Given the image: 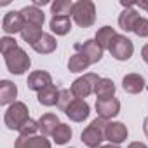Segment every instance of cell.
Instances as JSON below:
<instances>
[{"instance_id":"obj_1","label":"cell","mask_w":148,"mask_h":148,"mask_svg":"<svg viewBox=\"0 0 148 148\" xmlns=\"http://www.w3.org/2000/svg\"><path fill=\"white\" fill-rule=\"evenodd\" d=\"M108 120L106 119H103V117H98V119H94L92 122H91V125L82 132V143L86 145V146H89V148H98V146H101V143L106 139V136H105V131H106V127H108Z\"/></svg>"},{"instance_id":"obj_2","label":"cell","mask_w":148,"mask_h":148,"mask_svg":"<svg viewBox=\"0 0 148 148\" xmlns=\"http://www.w3.org/2000/svg\"><path fill=\"white\" fill-rule=\"evenodd\" d=\"M71 16H73V21H75L79 26L89 28L96 21V5L91 2V0H80V2H75L73 11H71Z\"/></svg>"},{"instance_id":"obj_3","label":"cell","mask_w":148,"mask_h":148,"mask_svg":"<svg viewBox=\"0 0 148 148\" xmlns=\"http://www.w3.org/2000/svg\"><path fill=\"white\" fill-rule=\"evenodd\" d=\"M28 120H30V117H28V106L25 103H21V101L12 103L9 106V110L5 112V117H4L5 125L11 131H19Z\"/></svg>"},{"instance_id":"obj_4","label":"cell","mask_w":148,"mask_h":148,"mask_svg":"<svg viewBox=\"0 0 148 148\" xmlns=\"http://www.w3.org/2000/svg\"><path fill=\"white\" fill-rule=\"evenodd\" d=\"M4 58H5L7 70L11 73H14V75H23L26 70H30L32 59L21 47H16V49L9 51L7 54H4Z\"/></svg>"},{"instance_id":"obj_5","label":"cell","mask_w":148,"mask_h":148,"mask_svg":"<svg viewBox=\"0 0 148 148\" xmlns=\"http://www.w3.org/2000/svg\"><path fill=\"white\" fill-rule=\"evenodd\" d=\"M98 82H99V77L96 75V73H86L84 77L77 79L71 84V92H73V96H75L77 99H84V98H87L89 94L94 92Z\"/></svg>"},{"instance_id":"obj_6","label":"cell","mask_w":148,"mask_h":148,"mask_svg":"<svg viewBox=\"0 0 148 148\" xmlns=\"http://www.w3.org/2000/svg\"><path fill=\"white\" fill-rule=\"evenodd\" d=\"M110 54L115 58V59H119V61H127L131 56H132V52H134V45H132V42L125 37V35H117L115 38H113V42H112V45H110Z\"/></svg>"},{"instance_id":"obj_7","label":"cell","mask_w":148,"mask_h":148,"mask_svg":"<svg viewBox=\"0 0 148 148\" xmlns=\"http://www.w3.org/2000/svg\"><path fill=\"white\" fill-rule=\"evenodd\" d=\"M25 18H23V14H21V11L18 12V11H11V12H7L5 16H4V21H2V30L5 32V33H21L23 32V28H25Z\"/></svg>"},{"instance_id":"obj_8","label":"cell","mask_w":148,"mask_h":148,"mask_svg":"<svg viewBox=\"0 0 148 148\" xmlns=\"http://www.w3.org/2000/svg\"><path fill=\"white\" fill-rule=\"evenodd\" d=\"M96 112L103 119H113L120 112V101L117 98H108V99H98L96 101Z\"/></svg>"},{"instance_id":"obj_9","label":"cell","mask_w":148,"mask_h":148,"mask_svg":"<svg viewBox=\"0 0 148 148\" xmlns=\"http://www.w3.org/2000/svg\"><path fill=\"white\" fill-rule=\"evenodd\" d=\"M64 113H66V117L70 119V120H73V122H82V120H86L87 117H89V113H91V108H89V105L84 101V99H75L66 110H64Z\"/></svg>"},{"instance_id":"obj_10","label":"cell","mask_w":148,"mask_h":148,"mask_svg":"<svg viewBox=\"0 0 148 148\" xmlns=\"http://www.w3.org/2000/svg\"><path fill=\"white\" fill-rule=\"evenodd\" d=\"M77 51L82 52V54L89 59L91 64H94V63L101 61V58H103V51H105V49H103L96 40H86L84 44L77 45Z\"/></svg>"},{"instance_id":"obj_11","label":"cell","mask_w":148,"mask_h":148,"mask_svg":"<svg viewBox=\"0 0 148 148\" xmlns=\"http://www.w3.org/2000/svg\"><path fill=\"white\" fill-rule=\"evenodd\" d=\"M52 84V79H51V75L47 71H33V73H30V77H28V82H26V86H28V89H32V91H37V92H40V91H44L45 87H49Z\"/></svg>"},{"instance_id":"obj_12","label":"cell","mask_w":148,"mask_h":148,"mask_svg":"<svg viewBox=\"0 0 148 148\" xmlns=\"http://www.w3.org/2000/svg\"><path fill=\"white\" fill-rule=\"evenodd\" d=\"M105 136L110 143L113 145H120L122 141L127 139V127L122 124V122H110L106 131H105Z\"/></svg>"},{"instance_id":"obj_13","label":"cell","mask_w":148,"mask_h":148,"mask_svg":"<svg viewBox=\"0 0 148 148\" xmlns=\"http://www.w3.org/2000/svg\"><path fill=\"white\" fill-rule=\"evenodd\" d=\"M14 148H51V141L45 136H19Z\"/></svg>"},{"instance_id":"obj_14","label":"cell","mask_w":148,"mask_h":148,"mask_svg":"<svg viewBox=\"0 0 148 148\" xmlns=\"http://www.w3.org/2000/svg\"><path fill=\"white\" fill-rule=\"evenodd\" d=\"M122 87L129 94H138V92H141L145 89V79L139 75V73H127V75L122 79Z\"/></svg>"},{"instance_id":"obj_15","label":"cell","mask_w":148,"mask_h":148,"mask_svg":"<svg viewBox=\"0 0 148 148\" xmlns=\"http://www.w3.org/2000/svg\"><path fill=\"white\" fill-rule=\"evenodd\" d=\"M37 122H38V131L42 132V136H49V134L52 136L54 131L58 129V125L61 124L59 119H58V115H54V113H45Z\"/></svg>"},{"instance_id":"obj_16","label":"cell","mask_w":148,"mask_h":148,"mask_svg":"<svg viewBox=\"0 0 148 148\" xmlns=\"http://www.w3.org/2000/svg\"><path fill=\"white\" fill-rule=\"evenodd\" d=\"M21 14H23L26 25H33V26L42 28V25H44V21H45V14H44L38 7H35V5L25 7V9L21 11Z\"/></svg>"},{"instance_id":"obj_17","label":"cell","mask_w":148,"mask_h":148,"mask_svg":"<svg viewBox=\"0 0 148 148\" xmlns=\"http://www.w3.org/2000/svg\"><path fill=\"white\" fill-rule=\"evenodd\" d=\"M18 96V87L16 84H12L11 80H2L0 82V105H9V103H16Z\"/></svg>"},{"instance_id":"obj_18","label":"cell","mask_w":148,"mask_h":148,"mask_svg":"<svg viewBox=\"0 0 148 148\" xmlns=\"http://www.w3.org/2000/svg\"><path fill=\"white\" fill-rule=\"evenodd\" d=\"M141 16L138 14L136 9H124L119 16V26L124 30V32H132L134 30V25L138 23Z\"/></svg>"},{"instance_id":"obj_19","label":"cell","mask_w":148,"mask_h":148,"mask_svg":"<svg viewBox=\"0 0 148 148\" xmlns=\"http://www.w3.org/2000/svg\"><path fill=\"white\" fill-rule=\"evenodd\" d=\"M32 47H33V51H35V52H38V54H51V52H54V51H56L58 42H56V38H54L52 35L44 33V35L40 37V40H38L37 44H33Z\"/></svg>"},{"instance_id":"obj_20","label":"cell","mask_w":148,"mask_h":148,"mask_svg":"<svg viewBox=\"0 0 148 148\" xmlns=\"http://www.w3.org/2000/svg\"><path fill=\"white\" fill-rule=\"evenodd\" d=\"M51 30L56 35H66L71 30V19L68 16H52L51 19Z\"/></svg>"},{"instance_id":"obj_21","label":"cell","mask_w":148,"mask_h":148,"mask_svg":"<svg viewBox=\"0 0 148 148\" xmlns=\"http://www.w3.org/2000/svg\"><path fill=\"white\" fill-rule=\"evenodd\" d=\"M94 94L98 96V99L113 98V94H115V84H113V80H110V79H99V82L96 84Z\"/></svg>"},{"instance_id":"obj_22","label":"cell","mask_w":148,"mask_h":148,"mask_svg":"<svg viewBox=\"0 0 148 148\" xmlns=\"http://www.w3.org/2000/svg\"><path fill=\"white\" fill-rule=\"evenodd\" d=\"M37 98H38V103H40V105H44V106H52V105H58L59 91H58L56 86L51 84L49 87H45L44 91H40Z\"/></svg>"},{"instance_id":"obj_23","label":"cell","mask_w":148,"mask_h":148,"mask_svg":"<svg viewBox=\"0 0 148 148\" xmlns=\"http://www.w3.org/2000/svg\"><path fill=\"white\" fill-rule=\"evenodd\" d=\"M117 35H119V33H117L112 26H103V28L98 30L94 40H96L103 49H110V45H112V42H113V38H115Z\"/></svg>"},{"instance_id":"obj_24","label":"cell","mask_w":148,"mask_h":148,"mask_svg":"<svg viewBox=\"0 0 148 148\" xmlns=\"http://www.w3.org/2000/svg\"><path fill=\"white\" fill-rule=\"evenodd\" d=\"M89 64H91L89 59H87L82 52H75V54L70 58V61H68V70H70L71 73H80V71L87 70Z\"/></svg>"},{"instance_id":"obj_25","label":"cell","mask_w":148,"mask_h":148,"mask_svg":"<svg viewBox=\"0 0 148 148\" xmlns=\"http://www.w3.org/2000/svg\"><path fill=\"white\" fill-rule=\"evenodd\" d=\"M42 35H44V33H42V30H40L38 26H33V25H25V28H23V32H21L23 40H25V42H28L30 45L37 44V42L40 40V37H42Z\"/></svg>"},{"instance_id":"obj_26","label":"cell","mask_w":148,"mask_h":148,"mask_svg":"<svg viewBox=\"0 0 148 148\" xmlns=\"http://www.w3.org/2000/svg\"><path fill=\"white\" fill-rule=\"evenodd\" d=\"M73 2H68V0H56V2L51 5L52 16H68L73 11Z\"/></svg>"},{"instance_id":"obj_27","label":"cell","mask_w":148,"mask_h":148,"mask_svg":"<svg viewBox=\"0 0 148 148\" xmlns=\"http://www.w3.org/2000/svg\"><path fill=\"white\" fill-rule=\"evenodd\" d=\"M52 139L56 141V145H64V143H68V141L71 139V129H70V125L59 124L58 129H56L54 134H52Z\"/></svg>"},{"instance_id":"obj_28","label":"cell","mask_w":148,"mask_h":148,"mask_svg":"<svg viewBox=\"0 0 148 148\" xmlns=\"http://www.w3.org/2000/svg\"><path fill=\"white\" fill-rule=\"evenodd\" d=\"M77 98L73 96V92H71V89H61L59 91V98H58V106L64 112L73 101H75Z\"/></svg>"},{"instance_id":"obj_29","label":"cell","mask_w":148,"mask_h":148,"mask_svg":"<svg viewBox=\"0 0 148 148\" xmlns=\"http://www.w3.org/2000/svg\"><path fill=\"white\" fill-rule=\"evenodd\" d=\"M38 131V122L35 120H28L21 129H19V136H35V132Z\"/></svg>"},{"instance_id":"obj_30","label":"cell","mask_w":148,"mask_h":148,"mask_svg":"<svg viewBox=\"0 0 148 148\" xmlns=\"http://www.w3.org/2000/svg\"><path fill=\"white\" fill-rule=\"evenodd\" d=\"M18 47V42L11 37H4V38H0V52L2 54H7L9 51L16 49Z\"/></svg>"},{"instance_id":"obj_31","label":"cell","mask_w":148,"mask_h":148,"mask_svg":"<svg viewBox=\"0 0 148 148\" xmlns=\"http://www.w3.org/2000/svg\"><path fill=\"white\" fill-rule=\"evenodd\" d=\"M138 37H148V19L145 18H139L138 23L134 25V30H132Z\"/></svg>"},{"instance_id":"obj_32","label":"cell","mask_w":148,"mask_h":148,"mask_svg":"<svg viewBox=\"0 0 148 148\" xmlns=\"http://www.w3.org/2000/svg\"><path fill=\"white\" fill-rule=\"evenodd\" d=\"M127 148H148L145 143H139V141H134V143H131Z\"/></svg>"},{"instance_id":"obj_33","label":"cell","mask_w":148,"mask_h":148,"mask_svg":"<svg viewBox=\"0 0 148 148\" xmlns=\"http://www.w3.org/2000/svg\"><path fill=\"white\" fill-rule=\"evenodd\" d=\"M141 56H143V59H145V61L148 63V44H146V45H145V47L141 49Z\"/></svg>"},{"instance_id":"obj_34","label":"cell","mask_w":148,"mask_h":148,"mask_svg":"<svg viewBox=\"0 0 148 148\" xmlns=\"http://www.w3.org/2000/svg\"><path fill=\"white\" fill-rule=\"evenodd\" d=\"M49 2H47V0H33V5L37 7V5H47Z\"/></svg>"},{"instance_id":"obj_35","label":"cell","mask_w":148,"mask_h":148,"mask_svg":"<svg viewBox=\"0 0 148 148\" xmlns=\"http://www.w3.org/2000/svg\"><path fill=\"white\" fill-rule=\"evenodd\" d=\"M138 5H139L141 9H145V11L148 12V2H143V0H139V2H138Z\"/></svg>"},{"instance_id":"obj_36","label":"cell","mask_w":148,"mask_h":148,"mask_svg":"<svg viewBox=\"0 0 148 148\" xmlns=\"http://www.w3.org/2000/svg\"><path fill=\"white\" fill-rule=\"evenodd\" d=\"M143 131H145V134H146V138H148V117H146L145 122H143Z\"/></svg>"},{"instance_id":"obj_37","label":"cell","mask_w":148,"mask_h":148,"mask_svg":"<svg viewBox=\"0 0 148 148\" xmlns=\"http://www.w3.org/2000/svg\"><path fill=\"white\" fill-rule=\"evenodd\" d=\"M98 148H120V146H119V145L110 143V145H101V146H98Z\"/></svg>"}]
</instances>
